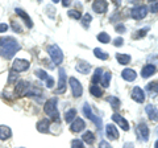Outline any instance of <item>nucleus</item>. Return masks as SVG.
<instances>
[{
  "instance_id": "46",
  "label": "nucleus",
  "mask_w": 158,
  "mask_h": 148,
  "mask_svg": "<svg viewBox=\"0 0 158 148\" xmlns=\"http://www.w3.org/2000/svg\"><path fill=\"white\" fill-rule=\"evenodd\" d=\"M71 4V2H69V0H63V3H62V6L63 7H69Z\"/></svg>"
},
{
  "instance_id": "7",
  "label": "nucleus",
  "mask_w": 158,
  "mask_h": 148,
  "mask_svg": "<svg viewBox=\"0 0 158 148\" xmlns=\"http://www.w3.org/2000/svg\"><path fill=\"white\" fill-rule=\"evenodd\" d=\"M69 82H70V87H71L73 97H75V98L82 97V94H83V87H82V85H81V82H79L77 78H74V77H71L70 80H69Z\"/></svg>"
},
{
  "instance_id": "33",
  "label": "nucleus",
  "mask_w": 158,
  "mask_h": 148,
  "mask_svg": "<svg viewBox=\"0 0 158 148\" xmlns=\"http://www.w3.org/2000/svg\"><path fill=\"white\" fill-rule=\"evenodd\" d=\"M34 74L40 78V80H44V81H46V78L49 77L48 76V73L45 70H42V69H36V72H34Z\"/></svg>"
},
{
  "instance_id": "10",
  "label": "nucleus",
  "mask_w": 158,
  "mask_h": 148,
  "mask_svg": "<svg viewBox=\"0 0 158 148\" xmlns=\"http://www.w3.org/2000/svg\"><path fill=\"white\" fill-rule=\"evenodd\" d=\"M28 91V83L25 81H19L16 83V89H15V95H16L17 98H21L27 94Z\"/></svg>"
},
{
  "instance_id": "41",
  "label": "nucleus",
  "mask_w": 158,
  "mask_h": 148,
  "mask_svg": "<svg viewBox=\"0 0 158 148\" xmlns=\"http://www.w3.org/2000/svg\"><path fill=\"white\" fill-rule=\"evenodd\" d=\"M99 148H112V147L108 144L106 140H102V141H100V146H99Z\"/></svg>"
},
{
  "instance_id": "27",
  "label": "nucleus",
  "mask_w": 158,
  "mask_h": 148,
  "mask_svg": "<svg viewBox=\"0 0 158 148\" xmlns=\"http://www.w3.org/2000/svg\"><path fill=\"white\" fill-rule=\"evenodd\" d=\"M75 118H77V110L75 108H70V110L66 112V115H65V120L67 123H71Z\"/></svg>"
},
{
  "instance_id": "30",
  "label": "nucleus",
  "mask_w": 158,
  "mask_h": 148,
  "mask_svg": "<svg viewBox=\"0 0 158 148\" xmlns=\"http://www.w3.org/2000/svg\"><path fill=\"white\" fill-rule=\"evenodd\" d=\"M90 93H91L94 97H96V98H100L102 94H103L100 86H96V85H92V86L90 87Z\"/></svg>"
},
{
  "instance_id": "16",
  "label": "nucleus",
  "mask_w": 158,
  "mask_h": 148,
  "mask_svg": "<svg viewBox=\"0 0 158 148\" xmlns=\"http://www.w3.org/2000/svg\"><path fill=\"white\" fill-rule=\"evenodd\" d=\"M156 70H157L156 65H153V63H148V65H145L144 67H142L141 76H142V78H148V77L153 76V74L156 73Z\"/></svg>"
},
{
  "instance_id": "23",
  "label": "nucleus",
  "mask_w": 158,
  "mask_h": 148,
  "mask_svg": "<svg viewBox=\"0 0 158 148\" xmlns=\"http://www.w3.org/2000/svg\"><path fill=\"white\" fill-rule=\"evenodd\" d=\"M116 60L118 61V63H121V65H128V63L131 62V56L129 54H124V53H117Z\"/></svg>"
},
{
  "instance_id": "19",
  "label": "nucleus",
  "mask_w": 158,
  "mask_h": 148,
  "mask_svg": "<svg viewBox=\"0 0 158 148\" xmlns=\"http://www.w3.org/2000/svg\"><path fill=\"white\" fill-rule=\"evenodd\" d=\"M121 77L124 78L125 81L128 82H132V81H135L136 80V77H137V74L135 70H132V69H124L121 73Z\"/></svg>"
},
{
  "instance_id": "48",
  "label": "nucleus",
  "mask_w": 158,
  "mask_h": 148,
  "mask_svg": "<svg viewBox=\"0 0 158 148\" xmlns=\"http://www.w3.org/2000/svg\"><path fill=\"white\" fill-rule=\"evenodd\" d=\"M124 148H133V144L132 143H127V144H124Z\"/></svg>"
},
{
  "instance_id": "34",
  "label": "nucleus",
  "mask_w": 158,
  "mask_h": 148,
  "mask_svg": "<svg viewBox=\"0 0 158 148\" xmlns=\"http://www.w3.org/2000/svg\"><path fill=\"white\" fill-rule=\"evenodd\" d=\"M110 103H111V107L116 110V108H118V106H120V99H118L117 97L111 95V97H110Z\"/></svg>"
},
{
  "instance_id": "45",
  "label": "nucleus",
  "mask_w": 158,
  "mask_h": 148,
  "mask_svg": "<svg viewBox=\"0 0 158 148\" xmlns=\"http://www.w3.org/2000/svg\"><path fill=\"white\" fill-rule=\"evenodd\" d=\"M116 31H117V32H124V31H125V27L120 24V25H117V27H116Z\"/></svg>"
},
{
  "instance_id": "4",
  "label": "nucleus",
  "mask_w": 158,
  "mask_h": 148,
  "mask_svg": "<svg viewBox=\"0 0 158 148\" xmlns=\"http://www.w3.org/2000/svg\"><path fill=\"white\" fill-rule=\"evenodd\" d=\"M83 114L86 115V118H88L91 122H94L95 123V126L98 127V130H102V127H103V123H102V119L99 118L98 115H95L92 112V108H91V106L88 105V103H85L83 105Z\"/></svg>"
},
{
  "instance_id": "20",
  "label": "nucleus",
  "mask_w": 158,
  "mask_h": 148,
  "mask_svg": "<svg viewBox=\"0 0 158 148\" xmlns=\"http://www.w3.org/2000/svg\"><path fill=\"white\" fill-rule=\"evenodd\" d=\"M49 124H50V122L48 119H42L37 123V131L42 132V134H48L49 132Z\"/></svg>"
},
{
  "instance_id": "28",
  "label": "nucleus",
  "mask_w": 158,
  "mask_h": 148,
  "mask_svg": "<svg viewBox=\"0 0 158 148\" xmlns=\"http://www.w3.org/2000/svg\"><path fill=\"white\" fill-rule=\"evenodd\" d=\"M111 77H112V74H111L110 72H107V73H104V74L102 76L100 81H102V85L104 86V87H108V86H110V80H111Z\"/></svg>"
},
{
  "instance_id": "26",
  "label": "nucleus",
  "mask_w": 158,
  "mask_h": 148,
  "mask_svg": "<svg viewBox=\"0 0 158 148\" xmlns=\"http://www.w3.org/2000/svg\"><path fill=\"white\" fill-rule=\"evenodd\" d=\"M94 54H95V57L99 58V60H103V61L108 60V54H107L106 52H103L102 49H99V48L94 49Z\"/></svg>"
},
{
  "instance_id": "3",
  "label": "nucleus",
  "mask_w": 158,
  "mask_h": 148,
  "mask_svg": "<svg viewBox=\"0 0 158 148\" xmlns=\"http://www.w3.org/2000/svg\"><path fill=\"white\" fill-rule=\"evenodd\" d=\"M48 53L50 58L53 60L54 65H61L62 61H63V53H62V49L59 48L58 45H49L48 46Z\"/></svg>"
},
{
  "instance_id": "9",
  "label": "nucleus",
  "mask_w": 158,
  "mask_h": 148,
  "mask_svg": "<svg viewBox=\"0 0 158 148\" xmlns=\"http://www.w3.org/2000/svg\"><path fill=\"white\" fill-rule=\"evenodd\" d=\"M136 132H137V136L140 137V140L146 141L148 139H149V128H148L146 123H144V122L140 123L136 128Z\"/></svg>"
},
{
  "instance_id": "24",
  "label": "nucleus",
  "mask_w": 158,
  "mask_h": 148,
  "mask_svg": "<svg viewBox=\"0 0 158 148\" xmlns=\"http://www.w3.org/2000/svg\"><path fill=\"white\" fill-rule=\"evenodd\" d=\"M102 74H103V70H102V69H100V67H96V69H95V72H94V76H92V78H91V81H92L94 85H96L98 82H100Z\"/></svg>"
},
{
  "instance_id": "17",
  "label": "nucleus",
  "mask_w": 158,
  "mask_h": 148,
  "mask_svg": "<svg viewBox=\"0 0 158 148\" xmlns=\"http://www.w3.org/2000/svg\"><path fill=\"white\" fill-rule=\"evenodd\" d=\"M75 69H77V72H79V73H82V74H88L90 73V70H91V65L88 62H86V61H79L78 63H77V66H75Z\"/></svg>"
},
{
  "instance_id": "1",
  "label": "nucleus",
  "mask_w": 158,
  "mask_h": 148,
  "mask_svg": "<svg viewBox=\"0 0 158 148\" xmlns=\"http://www.w3.org/2000/svg\"><path fill=\"white\" fill-rule=\"evenodd\" d=\"M20 50V44L13 37H3L0 38V54L7 60L11 58Z\"/></svg>"
},
{
  "instance_id": "5",
  "label": "nucleus",
  "mask_w": 158,
  "mask_h": 148,
  "mask_svg": "<svg viewBox=\"0 0 158 148\" xmlns=\"http://www.w3.org/2000/svg\"><path fill=\"white\" fill-rule=\"evenodd\" d=\"M66 83H67V77L65 69H59V80H58V87L54 90L56 94H63L66 91Z\"/></svg>"
},
{
  "instance_id": "22",
  "label": "nucleus",
  "mask_w": 158,
  "mask_h": 148,
  "mask_svg": "<svg viewBox=\"0 0 158 148\" xmlns=\"http://www.w3.org/2000/svg\"><path fill=\"white\" fill-rule=\"evenodd\" d=\"M145 111H146L148 116H149L152 120L157 122V107H156V106H153V105H148V106L145 107Z\"/></svg>"
},
{
  "instance_id": "38",
  "label": "nucleus",
  "mask_w": 158,
  "mask_h": 148,
  "mask_svg": "<svg viewBox=\"0 0 158 148\" xmlns=\"http://www.w3.org/2000/svg\"><path fill=\"white\" fill-rule=\"evenodd\" d=\"M148 90L157 93V82H156V81H154V82H150L149 85H148Z\"/></svg>"
},
{
  "instance_id": "11",
  "label": "nucleus",
  "mask_w": 158,
  "mask_h": 148,
  "mask_svg": "<svg viewBox=\"0 0 158 148\" xmlns=\"http://www.w3.org/2000/svg\"><path fill=\"white\" fill-rule=\"evenodd\" d=\"M132 99L135 102H137V103L145 102V93H144V90H142L141 87L136 86L135 89H133V91H132Z\"/></svg>"
},
{
  "instance_id": "43",
  "label": "nucleus",
  "mask_w": 158,
  "mask_h": 148,
  "mask_svg": "<svg viewBox=\"0 0 158 148\" xmlns=\"http://www.w3.org/2000/svg\"><path fill=\"white\" fill-rule=\"evenodd\" d=\"M8 31V25L7 24H0V33L2 32H7Z\"/></svg>"
},
{
  "instance_id": "15",
  "label": "nucleus",
  "mask_w": 158,
  "mask_h": 148,
  "mask_svg": "<svg viewBox=\"0 0 158 148\" xmlns=\"http://www.w3.org/2000/svg\"><path fill=\"white\" fill-rule=\"evenodd\" d=\"M106 135H107L108 139H111V140L118 139V131L113 124H107L106 126Z\"/></svg>"
},
{
  "instance_id": "42",
  "label": "nucleus",
  "mask_w": 158,
  "mask_h": 148,
  "mask_svg": "<svg viewBox=\"0 0 158 148\" xmlns=\"http://www.w3.org/2000/svg\"><path fill=\"white\" fill-rule=\"evenodd\" d=\"M12 28H13V31H15V32H16V31H17L19 33H21V28H20V27H19V24H16V23H13V24H12Z\"/></svg>"
},
{
  "instance_id": "29",
  "label": "nucleus",
  "mask_w": 158,
  "mask_h": 148,
  "mask_svg": "<svg viewBox=\"0 0 158 148\" xmlns=\"http://www.w3.org/2000/svg\"><path fill=\"white\" fill-rule=\"evenodd\" d=\"M98 40L100 41L102 44H108L111 41V37H110V34L106 33V32H100L98 34Z\"/></svg>"
},
{
  "instance_id": "31",
  "label": "nucleus",
  "mask_w": 158,
  "mask_h": 148,
  "mask_svg": "<svg viewBox=\"0 0 158 148\" xmlns=\"http://www.w3.org/2000/svg\"><path fill=\"white\" fill-rule=\"evenodd\" d=\"M91 20H92V17L90 16V13H86L85 16L82 17V24H83V27H85L86 29H88V27H90Z\"/></svg>"
},
{
  "instance_id": "37",
  "label": "nucleus",
  "mask_w": 158,
  "mask_h": 148,
  "mask_svg": "<svg viewBox=\"0 0 158 148\" xmlns=\"http://www.w3.org/2000/svg\"><path fill=\"white\" fill-rule=\"evenodd\" d=\"M149 31V28H144V29H141V31H138V32H136L137 34H135L133 36V38H140V37H144L145 34H146V32Z\"/></svg>"
},
{
  "instance_id": "6",
  "label": "nucleus",
  "mask_w": 158,
  "mask_h": 148,
  "mask_svg": "<svg viewBox=\"0 0 158 148\" xmlns=\"http://www.w3.org/2000/svg\"><path fill=\"white\" fill-rule=\"evenodd\" d=\"M29 66H31L29 61L23 60V58H16V60L13 61V63H12V70L16 72V73H23V72L28 70Z\"/></svg>"
},
{
  "instance_id": "8",
  "label": "nucleus",
  "mask_w": 158,
  "mask_h": 148,
  "mask_svg": "<svg viewBox=\"0 0 158 148\" xmlns=\"http://www.w3.org/2000/svg\"><path fill=\"white\" fill-rule=\"evenodd\" d=\"M148 15V8L145 6H140V7H135L131 9V16L136 20H141V19L146 17Z\"/></svg>"
},
{
  "instance_id": "13",
  "label": "nucleus",
  "mask_w": 158,
  "mask_h": 148,
  "mask_svg": "<svg viewBox=\"0 0 158 148\" xmlns=\"http://www.w3.org/2000/svg\"><path fill=\"white\" fill-rule=\"evenodd\" d=\"M108 9V3L107 2H99V0H96V2L92 3V11L96 12V13H104L107 12Z\"/></svg>"
},
{
  "instance_id": "21",
  "label": "nucleus",
  "mask_w": 158,
  "mask_h": 148,
  "mask_svg": "<svg viewBox=\"0 0 158 148\" xmlns=\"http://www.w3.org/2000/svg\"><path fill=\"white\" fill-rule=\"evenodd\" d=\"M12 136V131L8 126H0V139L2 140H7Z\"/></svg>"
},
{
  "instance_id": "36",
  "label": "nucleus",
  "mask_w": 158,
  "mask_h": 148,
  "mask_svg": "<svg viewBox=\"0 0 158 148\" xmlns=\"http://www.w3.org/2000/svg\"><path fill=\"white\" fill-rule=\"evenodd\" d=\"M71 148H85V146H83V141L79 140V139H75L71 141Z\"/></svg>"
},
{
  "instance_id": "18",
  "label": "nucleus",
  "mask_w": 158,
  "mask_h": 148,
  "mask_svg": "<svg viewBox=\"0 0 158 148\" xmlns=\"http://www.w3.org/2000/svg\"><path fill=\"white\" fill-rule=\"evenodd\" d=\"M15 12H16L19 16L23 19L24 21H25V24H27V27H28V28H33V21H32V19L28 16V13H27V12H24L21 8H16V11H15Z\"/></svg>"
},
{
  "instance_id": "44",
  "label": "nucleus",
  "mask_w": 158,
  "mask_h": 148,
  "mask_svg": "<svg viewBox=\"0 0 158 148\" xmlns=\"http://www.w3.org/2000/svg\"><path fill=\"white\" fill-rule=\"evenodd\" d=\"M157 7H158V3L154 2V4L152 6V12H153V13H157Z\"/></svg>"
},
{
  "instance_id": "35",
  "label": "nucleus",
  "mask_w": 158,
  "mask_h": 148,
  "mask_svg": "<svg viewBox=\"0 0 158 148\" xmlns=\"http://www.w3.org/2000/svg\"><path fill=\"white\" fill-rule=\"evenodd\" d=\"M16 80H17V73L13 72L11 69V72H9V77H8V83L9 85H12V83H16Z\"/></svg>"
},
{
  "instance_id": "12",
  "label": "nucleus",
  "mask_w": 158,
  "mask_h": 148,
  "mask_svg": "<svg viewBox=\"0 0 158 148\" xmlns=\"http://www.w3.org/2000/svg\"><path fill=\"white\" fill-rule=\"evenodd\" d=\"M112 120L115 122V123H117V124L120 126L124 131H128V130H129V123L125 120V118H123L120 114H117V112H115V114L112 115Z\"/></svg>"
},
{
  "instance_id": "32",
  "label": "nucleus",
  "mask_w": 158,
  "mask_h": 148,
  "mask_svg": "<svg viewBox=\"0 0 158 148\" xmlns=\"http://www.w3.org/2000/svg\"><path fill=\"white\" fill-rule=\"evenodd\" d=\"M67 15H69V17L75 19V20H79V19H82V13L79 12V11H77V9H71V11H69Z\"/></svg>"
},
{
  "instance_id": "25",
  "label": "nucleus",
  "mask_w": 158,
  "mask_h": 148,
  "mask_svg": "<svg viewBox=\"0 0 158 148\" xmlns=\"http://www.w3.org/2000/svg\"><path fill=\"white\" fill-rule=\"evenodd\" d=\"M82 139H83V141H85V143H87V144H92V143L95 141V135H94L92 132L87 131V132H85V134H83Z\"/></svg>"
},
{
  "instance_id": "47",
  "label": "nucleus",
  "mask_w": 158,
  "mask_h": 148,
  "mask_svg": "<svg viewBox=\"0 0 158 148\" xmlns=\"http://www.w3.org/2000/svg\"><path fill=\"white\" fill-rule=\"evenodd\" d=\"M46 11H50V17H54V9L52 8V7H48V9H46Z\"/></svg>"
},
{
  "instance_id": "40",
  "label": "nucleus",
  "mask_w": 158,
  "mask_h": 148,
  "mask_svg": "<svg viewBox=\"0 0 158 148\" xmlns=\"http://www.w3.org/2000/svg\"><path fill=\"white\" fill-rule=\"evenodd\" d=\"M46 86H48V89H52V87L54 86V80H53L50 76L46 78Z\"/></svg>"
},
{
  "instance_id": "14",
  "label": "nucleus",
  "mask_w": 158,
  "mask_h": 148,
  "mask_svg": "<svg viewBox=\"0 0 158 148\" xmlns=\"http://www.w3.org/2000/svg\"><path fill=\"white\" fill-rule=\"evenodd\" d=\"M71 131L73 132H81V131H83L86 128V123H85V120L83 119H79V118H77V119H74L73 122H71Z\"/></svg>"
},
{
  "instance_id": "2",
  "label": "nucleus",
  "mask_w": 158,
  "mask_h": 148,
  "mask_svg": "<svg viewBox=\"0 0 158 148\" xmlns=\"http://www.w3.org/2000/svg\"><path fill=\"white\" fill-rule=\"evenodd\" d=\"M44 111L45 114L52 118L54 122H58L59 120V112L57 110V98H52L45 103V107H44Z\"/></svg>"
},
{
  "instance_id": "39",
  "label": "nucleus",
  "mask_w": 158,
  "mask_h": 148,
  "mask_svg": "<svg viewBox=\"0 0 158 148\" xmlns=\"http://www.w3.org/2000/svg\"><path fill=\"white\" fill-rule=\"evenodd\" d=\"M123 44H124V40H123V37H117L113 40V45L115 46H121Z\"/></svg>"
}]
</instances>
